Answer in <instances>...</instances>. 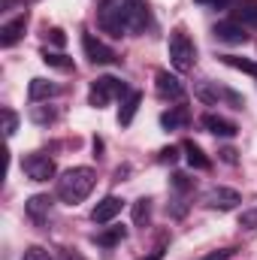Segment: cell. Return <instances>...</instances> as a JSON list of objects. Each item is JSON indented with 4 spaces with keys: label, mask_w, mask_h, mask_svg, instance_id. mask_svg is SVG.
I'll list each match as a JSON object with an SVG mask.
<instances>
[{
    "label": "cell",
    "mask_w": 257,
    "mask_h": 260,
    "mask_svg": "<svg viewBox=\"0 0 257 260\" xmlns=\"http://www.w3.org/2000/svg\"><path fill=\"white\" fill-rule=\"evenodd\" d=\"M127 94H130V88L121 82V79H115V76H100V79L91 82L88 103H91L94 109H103V106L112 103L115 97H127Z\"/></svg>",
    "instance_id": "3"
},
{
    "label": "cell",
    "mask_w": 257,
    "mask_h": 260,
    "mask_svg": "<svg viewBox=\"0 0 257 260\" xmlns=\"http://www.w3.org/2000/svg\"><path fill=\"white\" fill-rule=\"evenodd\" d=\"M221 61H224L227 67H233V70H242V73H248V76H257V64L245 61V58H236V55H221Z\"/></svg>",
    "instance_id": "23"
},
{
    "label": "cell",
    "mask_w": 257,
    "mask_h": 260,
    "mask_svg": "<svg viewBox=\"0 0 257 260\" xmlns=\"http://www.w3.org/2000/svg\"><path fill=\"white\" fill-rule=\"evenodd\" d=\"M139 260H164V248L157 245V248H154L151 254H145V257H139Z\"/></svg>",
    "instance_id": "33"
},
{
    "label": "cell",
    "mask_w": 257,
    "mask_h": 260,
    "mask_svg": "<svg viewBox=\"0 0 257 260\" xmlns=\"http://www.w3.org/2000/svg\"><path fill=\"white\" fill-rule=\"evenodd\" d=\"M21 260H52V254L43 248V245H30L27 251H24V257Z\"/></svg>",
    "instance_id": "28"
},
{
    "label": "cell",
    "mask_w": 257,
    "mask_h": 260,
    "mask_svg": "<svg viewBox=\"0 0 257 260\" xmlns=\"http://www.w3.org/2000/svg\"><path fill=\"white\" fill-rule=\"evenodd\" d=\"M221 154H224V160H227V164H236V151H233V148H224Z\"/></svg>",
    "instance_id": "34"
},
{
    "label": "cell",
    "mask_w": 257,
    "mask_h": 260,
    "mask_svg": "<svg viewBox=\"0 0 257 260\" xmlns=\"http://www.w3.org/2000/svg\"><path fill=\"white\" fill-rule=\"evenodd\" d=\"M82 49H85V58L91 61V64H115L118 61V55L103 43V40H97L94 34H82Z\"/></svg>",
    "instance_id": "7"
},
{
    "label": "cell",
    "mask_w": 257,
    "mask_h": 260,
    "mask_svg": "<svg viewBox=\"0 0 257 260\" xmlns=\"http://www.w3.org/2000/svg\"><path fill=\"white\" fill-rule=\"evenodd\" d=\"M170 61H173V67L179 73H188L197 64V46H194V40L182 27H176L170 34Z\"/></svg>",
    "instance_id": "4"
},
{
    "label": "cell",
    "mask_w": 257,
    "mask_h": 260,
    "mask_svg": "<svg viewBox=\"0 0 257 260\" xmlns=\"http://www.w3.org/2000/svg\"><path fill=\"white\" fill-rule=\"evenodd\" d=\"M24 30H27V15H18V18L6 21V24L0 27V46H3V49H12V46L24 37Z\"/></svg>",
    "instance_id": "14"
},
{
    "label": "cell",
    "mask_w": 257,
    "mask_h": 260,
    "mask_svg": "<svg viewBox=\"0 0 257 260\" xmlns=\"http://www.w3.org/2000/svg\"><path fill=\"white\" fill-rule=\"evenodd\" d=\"M203 203H206L209 209L230 212V209H236V206L242 203V197H239V191H233V188H212V191H206Z\"/></svg>",
    "instance_id": "9"
},
{
    "label": "cell",
    "mask_w": 257,
    "mask_h": 260,
    "mask_svg": "<svg viewBox=\"0 0 257 260\" xmlns=\"http://www.w3.org/2000/svg\"><path fill=\"white\" fill-rule=\"evenodd\" d=\"M188 121H191V112H188L185 106H173L170 112H164V115H160L164 130H182V127H188Z\"/></svg>",
    "instance_id": "17"
},
{
    "label": "cell",
    "mask_w": 257,
    "mask_h": 260,
    "mask_svg": "<svg viewBox=\"0 0 257 260\" xmlns=\"http://www.w3.org/2000/svg\"><path fill=\"white\" fill-rule=\"evenodd\" d=\"M239 227H242V230H257V206L242 209V215H239Z\"/></svg>",
    "instance_id": "26"
},
{
    "label": "cell",
    "mask_w": 257,
    "mask_h": 260,
    "mask_svg": "<svg viewBox=\"0 0 257 260\" xmlns=\"http://www.w3.org/2000/svg\"><path fill=\"white\" fill-rule=\"evenodd\" d=\"M124 236H127V230H124V227H106V230H100V233L94 236V242H97V245H103V248H112V245H118Z\"/></svg>",
    "instance_id": "20"
},
{
    "label": "cell",
    "mask_w": 257,
    "mask_h": 260,
    "mask_svg": "<svg viewBox=\"0 0 257 260\" xmlns=\"http://www.w3.org/2000/svg\"><path fill=\"white\" fill-rule=\"evenodd\" d=\"M15 127H18V115H15L12 109H3V133H6V136H12Z\"/></svg>",
    "instance_id": "27"
},
{
    "label": "cell",
    "mask_w": 257,
    "mask_h": 260,
    "mask_svg": "<svg viewBox=\"0 0 257 260\" xmlns=\"http://www.w3.org/2000/svg\"><path fill=\"white\" fill-rule=\"evenodd\" d=\"M157 160H160V164H176V160H179V148H176V145H170V148H164Z\"/></svg>",
    "instance_id": "30"
},
{
    "label": "cell",
    "mask_w": 257,
    "mask_h": 260,
    "mask_svg": "<svg viewBox=\"0 0 257 260\" xmlns=\"http://www.w3.org/2000/svg\"><path fill=\"white\" fill-rule=\"evenodd\" d=\"M43 61H46L49 67H55V70H64V73L73 70V58H67V55H61V52H43Z\"/></svg>",
    "instance_id": "22"
},
{
    "label": "cell",
    "mask_w": 257,
    "mask_h": 260,
    "mask_svg": "<svg viewBox=\"0 0 257 260\" xmlns=\"http://www.w3.org/2000/svg\"><path fill=\"white\" fill-rule=\"evenodd\" d=\"M61 88L55 85V82H49V79H30V85H27V97L34 100V103H40V100H49V97H55Z\"/></svg>",
    "instance_id": "16"
},
{
    "label": "cell",
    "mask_w": 257,
    "mask_h": 260,
    "mask_svg": "<svg viewBox=\"0 0 257 260\" xmlns=\"http://www.w3.org/2000/svg\"><path fill=\"white\" fill-rule=\"evenodd\" d=\"M94 185H97V173L91 167H73V170L61 173V179L55 185V194L67 206H79L82 200H88Z\"/></svg>",
    "instance_id": "2"
},
{
    "label": "cell",
    "mask_w": 257,
    "mask_h": 260,
    "mask_svg": "<svg viewBox=\"0 0 257 260\" xmlns=\"http://www.w3.org/2000/svg\"><path fill=\"white\" fill-rule=\"evenodd\" d=\"M21 170H24V176H27L30 182H49V179H55V173H58L55 160H52L49 154H40V151L21 157Z\"/></svg>",
    "instance_id": "6"
},
{
    "label": "cell",
    "mask_w": 257,
    "mask_h": 260,
    "mask_svg": "<svg viewBox=\"0 0 257 260\" xmlns=\"http://www.w3.org/2000/svg\"><path fill=\"white\" fill-rule=\"evenodd\" d=\"M121 209H124V200L115 197V194H109L91 209V221H94V224H109L115 215H121Z\"/></svg>",
    "instance_id": "12"
},
{
    "label": "cell",
    "mask_w": 257,
    "mask_h": 260,
    "mask_svg": "<svg viewBox=\"0 0 257 260\" xmlns=\"http://www.w3.org/2000/svg\"><path fill=\"white\" fill-rule=\"evenodd\" d=\"M97 24L103 34L121 40L124 34H142L151 24V12L145 0H100Z\"/></svg>",
    "instance_id": "1"
},
{
    "label": "cell",
    "mask_w": 257,
    "mask_h": 260,
    "mask_svg": "<svg viewBox=\"0 0 257 260\" xmlns=\"http://www.w3.org/2000/svg\"><path fill=\"white\" fill-rule=\"evenodd\" d=\"M30 118H34L37 124H52V121L58 118V112H55V109H46V106H34V109H30Z\"/></svg>",
    "instance_id": "25"
},
{
    "label": "cell",
    "mask_w": 257,
    "mask_h": 260,
    "mask_svg": "<svg viewBox=\"0 0 257 260\" xmlns=\"http://www.w3.org/2000/svg\"><path fill=\"white\" fill-rule=\"evenodd\" d=\"M148 221H151V200L148 197H139L133 203V224L136 227H145Z\"/></svg>",
    "instance_id": "21"
},
{
    "label": "cell",
    "mask_w": 257,
    "mask_h": 260,
    "mask_svg": "<svg viewBox=\"0 0 257 260\" xmlns=\"http://www.w3.org/2000/svg\"><path fill=\"white\" fill-rule=\"evenodd\" d=\"M182 151H185V160L191 164L194 170H209V167H212V160H209V157L203 154V148H200L197 142H191V139H188V142L182 145Z\"/></svg>",
    "instance_id": "19"
},
{
    "label": "cell",
    "mask_w": 257,
    "mask_h": 260,
    "mask_svg": "<svg viewBox=\"0 0 257 260\" xmlns=\"http://www.w3.org/2000/svg\"><path fill=\"white\" fill-rule=\"evenodd\" d=\"M197 97L200 100H206V103H227L230 109H242L245 106V97L242 94H236V91H230V88H224V85H218V82H203L200 88H197Z\"/></svg>",
    "instance_id": "5"
},
{
    "label": "cell",
    "mask_w": 257,
    "mask_h": 260,
    "mask_svg": "<svg viewBox=\"0 0 257 260\" xmlns=\"http://www.w3.org/2000/svg\"><path fill=\"white\" fill-rule=\"evenodd\" d=\"M200 124H203V130H209L212 136H221V139H233V136L239 133V127H236L233 121H227V118H221V115H215V112H206V115L200 118Z\"/></svg>",
    "instance_id": "13"
},
{
    "label": "cell",
    "mask_w": 257,
    "mask_h": 260,
    "mask_svg": "<svg viewBox=\"0 0 257 260\" xmlns=\"http://www.w3.org/2000/svg\"><path fill=\"white\" fill-rule=\"evenodd\" d=\"M58 260H85L79 251H73V248H64L61 254H58Z\"/></svg>",
    "instance_id": "32"
},
{
    "label": "cell",
    "mask_w": 257,
    "mask_h": 260,
    "mask_svg": "<svg viewBox=\"0 0 257 260\" xmlns=\"http://www.w3.org/2000/svg\"><path fill=\"white\" fill-rule=\"evenodd\" d=\"M139 103H142V94H139V91H130L127 97L121 100V109H118V124H121V127H130V121H133Z\"/></svg>",
    "instance_id": "18"
},
{
    "label": "cell",
    "mask_w": 257,
    "mask_h": 260,
    "mask_svg": "<svg viewBox=\"0 0 257 260\" xmlns=\"http://www.w3.org/2000/svg\"><path fill=\"white\" fill-rule=\"evenodd\" d=\"M233 254H236V248H218V251H212V254H206L200 260H230Z\"/></svg>",
    "instance_id": "29"
},
{
    "label": "cell",
    "mask_w": 257,
    "mask_h": 260,
    "mask_svg": "<svg viewBox=\"0 0 257 260\" xmlns=\"http://www.w3.org/2000/svg\"><path fill=\"white\" fill-rule=\"evenodd\" d=\"M157 82V94L164 97V100H185V85L179 82V76H173L170 70H157V76H154Z\"/></svg>",
    "instance_id": "11"
},
{
    "label": "cell",
    "mask_w": 257,
    "mask_h": 260,
    "mask_svg": "<svg viewBox=\"0 0 257 260\" xmlns=\"http://www.w3.org/2000/svg\"><path fill=\"white\" fill-rule=\"evenodd\" d=\"M49 40H52L55 46H64V43H67V37H64V30H61V27H52V30H49Z\"/></svg>",
    "instance_id": "31"
},
{
    "label": "cell",
    "mask_w": 257,
    "mask_h": 260,
    "mask_svg": "<svg viewBox=\"0 0 257 260\" xmlns=\"http://www.w3.org/2000/svg\"><path fill=\"white\" fill-rule=\"evenodd\" d=\"M170 185H173V191H176V194H191L194 191V179H188V176H182V173H176V176H173V179H170Z\"/></svg>",
    "instance_id": "24"
},
{
    "label": "cell",
    "mask_w": 257,
    "mask_h": 260,
    "mask_svg": "<svg viewBox=\"0 0 257 260\" xmlns=\"http://www.w3.org/2000/svg\"><path fill=\"white\" fill-rule=\"evenodd\" d=\"M52 209H55V200L49 194H37L24 203V212H27V218H30L34 224H49Z\"/></svg>",
    "instance_id": "10"
},
{
    "label": "cell",
    "mask_w": 257,
    "mask_h": 260,
    "mask_svg": "<svg viewBox=\"0 0 257 260\" xmlns=\"http://www.w3.org/2000/svg\"><path fill=\"white\" fill-rule=\"evenodd\" d=\"M212 34H215L221 43H230V46H242V43H248V27H245V24H239L236 18L218 21Z\"/></svg>",
    "instance_id": "8"
},
{
    "label": "cell",
    "mask_w": 257,
    "mask_h": 260,
    "mask_svg": "<svg viewBox=\"0 0 257 260\" xmlns=\"http://www.w3.org/2000/svg\"><path fill=\"white\" fill-rule=\"evenodd\" d=\"M233 18L245 27H257V0H236L233 3Z\"/></svg>",
    "instance_id": "15"
}]
</instances>
